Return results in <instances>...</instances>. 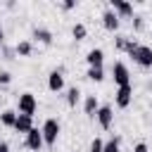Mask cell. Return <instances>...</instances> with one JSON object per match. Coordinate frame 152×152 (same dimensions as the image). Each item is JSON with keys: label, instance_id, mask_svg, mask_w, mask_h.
Returning a JSON list of instances; mask_svg holds the SVG:
<instances>
[{"label": "cell", "instance_id": "cell-4", "mask_svg": "<svg viewBox=\"0 0 152 152\" xmlns=\"http://www.w3.org/2000/svg\"><path fill=\"white\" fill-rule=\"evenodd\" d=\"M112 76H114V83L121 88V86H128L131 83V74H128V66L124 62H116L112 66Z\"/></svg>", "mask_w": 152, "mask_h": 152}, {"label": "cell", "instance_id": "cell-15", "mask_svg": "<svg viewBox=\"0 0 152 152\" xmlns=\"http://www.w3.org/2000/svg\"><path fill=\"white\" fill-rule=\"evenodd\" d=\"M17 112L14 109H5L2 114H0V121H2V126H10V128H14V124H17Z\"/></svg>", "mask_w": 152, "mask_h": 152}, {"label": "cell", "instance_id": "cell-7", "mask_svg": "<svg viewBox=\"0 0 152 152\" xmlns=\"http://www.w3.org/2000/svg\"><path fill=\"white\" fill-rule=\"evenodd\" d=\"M24 142H26V147H28V150H33V152H38V150L45 145V140H43V133H40L38 128H31V131L26 133V140H24Z\"/></svg>", "mask_w": 152, "mask_h": 152}, {"label": "cell", "instance_id": "cell-19", "mask_svg": "<svg viewBox=\"0 0 152 152\" xmlns=\"http://www.w3.org/2000/svg\"><path fill=\"white\" fill-rule=\"evenodd\" d=\"M71 36H74L76 40H83V38L88 36V28H86V24H74V28H71Z\"/></svg>", "mask_w": 152, "mask_h": 152}, {"label": "cell", "instance_id": "cell-10", "mask_svg": "<svg viewBox=\"0 0 152 152\" xmlns=\"http://www.w3.org/2000/svg\"><path fill=\"white\" fill-rule=\"evenodd\" d=\"M48 88L52 90V93H59L62 88H64V76H62V71H50V76H48Z\"/></svg>", "mask_w": 152, "mask_h": 152}, {"label": "cell", "instance_id": "cell-21", "mask_svg": "<svg viewBox=\"0 0 152 152\" xmlns=\"http://www.w3.org/2000/svg\"><path fill=\"white\" fill-rule=\"evenodd\" d=\"M102 150H104V140H100V138H93V142H90L88 152H102Z\"/></svg>", "mask_w": 152, "mask_h": 152}, {"label": "cell", "instance_id": "cell-27", "mask_svg": "<svg viewBox=\"0 0 152 152\" xmlns=\"http://www.w3.org/2000/svg\"><path fill=\"white\" fill-rule=\"evenodd\" d=\"M0 152H10V145L5 140H0Z\"/></svg>", "mask_w": 152, "mask_h": 152}, {"label": "cell", "instance_id": "cell-14", "mask_svg": "<svg viewBox=\"0 0 152 152\" xmlns=\"http://www.w3.org/2000/svg\"><path fill=\"white\" fill-rule=\"evenodd\" d=\"M33 38H36L38 43H43V45H50V43H52V33H50L48 28H33Z\"/></svg>", "mask_w": 152, "mask_h": 152}, {"label": "cell", "instance_id": "cell-8", "mask_svg": "<svg viewBox=\"0 0 152 152\" xmlns=\"http://www.w3.org/2000/svg\"><path fill=\"white\" fill-rule=\"evenodd\" d=\"M102 24H104L107 31H116V28H119V14H116L112 7L104 10V12H102Z\"/></svg>", "mask_w": 152, "mask_h": 152}, {"label": "cell", "instance_id": "cell-26", "mask_svg": "<svg viewBox=\"0 0 152 152\" xmlns=\"http://www.w3.org/2000/svg\"><path fill=\"white\" fill-rule=\"evenodd\" d=\"M62 7H64V10H74V7H76V2H71V0H66V2H62Z\"/></svg>", "mask_w": 152, "mask_h": 152}, {"label": "cell", "instance_id": "cell-3", "mask_svg": "<svg viewBox=\"0 0 152 152\" xmlns=\"http://www.w3.org/2000/svg\"><path fill=\"white\" fill-rule=\"evenodd\" d=\"M17 107H19V114L33 116V112L38 109V100H36V95H33V93H21V95H19Z\"/></svg>", "mask_w": 152, "mask_h": 152}, {"label": "cell", "instance_id": "cell-23", "mask_svg": "<svg viewBox=\"0 0 152 152\" xmlns=\"http://www.w3.org/2000/svg\"><path fill=\"white\" fill-rule=\"evenodd\" d=\"M12 81V74L10 71H0V86H7Z\"/></svg>", "mask_w": 152, "mask_h": 152}, {"label": "cell", "instance_id": "cell-16", "mask_svg": "<svg viewBox=\"0 0 152 152\" xmlns=\"http://www.w3.org/2000/svg\"><path fill=\"white\" fill-rule=\"evenodd\" d=\"M90 81H95V83H100L102 78H104V69L102 66H88V74H86Z\"/></svg>", "mask_w": 152, "mask_h": 152}, {"label": "cell", "instance_id": "cell-20", "mask_svg": "<svg viewBox=\"0 0 152 152\" xmlns=\"http://www.w3.org/2000/svg\"><path fill=\"white\" fill-rule=\"evenodd\" d=\"M119 147H121V140H119V138H109V140L104 142V150H102V152H119Z\"/></svg>", "mask_w": 152, "mask_h": 152}, {"label": "cell", "instance_id": "cell-25", "mask_svg": "<svg viewBox=\"0 0 152 152\" xmlns=\"http://www.w3.org/2000/svg\"><path fill=\"white\" fill-rule=\"evenodd\" d=\"M133 152H150V150H147V145H145V142H138V145L133 147Z\"/></svg>", "mask_w": 152, "mask_h": 152}, {"label": "cell", "instance_id": "cell-17", "mask_svg": "<svg viewBox=\"0 0 152 152\" xmlns=\"http://www.w3.org/2000/svg\"><path fill=\"white\" fill-rule=\"evenodd\" d=\"M33 52V45H31V40H21V43H17V55H21V57H28Z\"/></svg>", "mask_w": 152, "mask_h": 152}, {"label": "cell", "instance_id": "cell-5", "mask_svg": "<svg viewBox=\"0 0 152 152\" xmlns=\"http://www.w3.org/2000/svg\"><path fill=\"white\" fill-rule=\"evenodd\" d=\"M131 100H133V86H131V83H128V86H121V88L116 90V97H114L116 107L126 109V107L131 104Z\"/></svg>", "mask_w": 152, "mask_h": 152}, {"label": "cell", "instance_id": "cell-24", "mask_svg": "<svg viewBox=\"0 0 152 152\" xmlns=\"http://www.w3.org/2000/svg\"><path fill=\"white\" fill-rule=\"evenodd\" d=\"M133 28H135V31H140V28H142V17L133 14Z\"/></svg>", "mask_w": 152, "mask_h": 152}, {"label": "cell", "instance_id": "cell-22", "mask_svg": "<svg viewBox=\"0 0 152 152\" xmlns=\"http://www.w3.org/2000/svg\"><path fill=\"white\" fill-rule=\"evenodd\" d=\"M126 43H128V38H126V36H116V38H114L116 50H126Z\"/></svg>", "mask_w": 152, "mask_h": 152}, {"label": "cell", "instance_id": "cell-13", "mask_svg": "<svg viewBox=\"0 0 152 152\" xmlns=\"http://www.w3.org/2000/svg\"><path fill=\"white\" fill-rule=\"evenodd\" d=\"M97 109H100V104H97V97L95 95H88L86 97V102H83V112H86V116H95L97 114Z\"/></svg>", "mask_w": 152, "mask_h": 152}, {"label": "cell", "instance_id": "cell-18", "mask_svg": "<svg viewBox=\"0 0 152 152\" xmlns=\"http://www.w3.org/2000/svg\"><path fill=\"white\" fill-rule=\"evenodd\" d=\"M78 97H81V90H78L76 86L66 90V104H69V107H76V102H78Z\"/></svg>", "mask_w": 152, "mask_h": 152}, {"label": "cell", "instance_id": "cell-2", "mask_svg": "<svg viewBox=\"0 0 152 152\" xmlns=\"http://www.w3.org/2000/svg\"><path fill=\"white\" fill-rule=\"evenodd\" d=\"M59 131H62V126H59V121H57V119H45V124H43V128H40L45 145H50V147H52V145L57 142V138H59Z\"/></svg>", "mask_w": 152, "mask_h": 152}, {"label": "cell", "instance_id": "cell-9", "mask_svg": "<svg viewBox=\"0 0 152 152\" xmlns=\"http://www.w3.org/2000/svg\"><path fill=\"white\" fill-rule=\"evenodd\" d=\"M112 10L119 14V19L121 17H133V5L126 2V0H112Z\"/></svg>", "mask_w": 152, "mask_h": 152}, {"label": "cell", "instance_id": "cell-11", "mask_svg": "<svg viewBox=\"0 0 152 152\" xmlns=\"http://www.w3.org/2000/svg\"><path fill=\"white\" fill-rule=\"evenodd\" d=\"M31 128H33V116L19 114V116H17V124H14V131H17V133H24V135H26V133H28Z\"/></svg>", "mask_w": 152, "mask_h": 152}, {"label": "cell", "instance_id": "cell-6", "mask_svg": "<svg viewBox=\"0 0 152 152\" xmlns=\"http://www.w3.org/2000/svg\"><path fill=\"white\" fill-rule=\"evenodd\" d=\"M95 116H97V124H100V128H102V131H109V128H112V121H114V112H112V107H109V104L100 107Z\"/></svg>", "mask_w": 152, "mask_h": 152}, {"label": "cell", "instance_id": "cell-12", "mask_svg": "<svg viewBox=\"0 0 152 152\" xmlns=\"http://www.w3.org/2000/svg\"><path fill=\"white\" fill-rule=\"evenodd\" d=\"M86 59H88V66H102V62H104V52H102L100 48H93V50L86 55Z\"/></svg>", "mask_w": 152, "mask_h": 152}, {"label": "cell", "instance_id": "cell-28", "mask_svg": "<svg viewBox=\"0 0 152 152\" xmlns=\"http://www.w3.org/2000/svg\"><path fill=\"white\" fill-rule=\"evenodd\" d=\"M2 40H5V31H2V26H0V45H2Z\"/></svg>", "mask_w": 152, "mask_h": 152}, {"label": "cell", "instance_id": "cell-1", "mask_svg": "<svg viewBox=\"0 0 152 152\" xmlns=\"http://www.w3.org/2000/svg\"><path fill=\"white\" fill-rule=\"evenodd\" d=\"M124 52H128V55L133 57V62H138L140 66H152V48L140 45V43H135V40H131V38H128V43H126V50H124Z\"/></svg>", "mask_w": 152, "mask_h": 152}]
</instances>
